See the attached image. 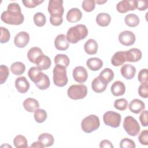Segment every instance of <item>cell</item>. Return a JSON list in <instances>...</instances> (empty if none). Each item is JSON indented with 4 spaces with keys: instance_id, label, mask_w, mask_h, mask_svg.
Returning <instances> with one entry per match:
<instances>
[{
    "instance_id": "obj_46",
    "label": "cell",
    "mask_w": 148,
    "mask_h": 148,
    "mask_svg": "<svg viewBox=\"0 0 148 148\" xmlns=\"http://www.w3.org/2000/svg\"><path fill=\"white\" fill-rule=\"evenodd\" d=\"M138 140L143 145H148V131L147 130L142 131L138 136Z\"/></svg>"
},
{
    "instance_id": "obj_6",
    "label": "cell",
    "mask_w": 148,
    "mask_h": 148,
    "mask_svg": "<svg viewBox=\"0 0 148 148\" xmlns=\"http://www.w3.org/2000/svg\"><path fill=\"white\" fill-rule=\"evenodd\" d=\"M123 128L127 133L132 136H136L140 131V128L136 120L130 116L125 117L123 121Z\"/></svg>"
},
{
    "instance_id": "obj_10",
    "label": "cell",
    "mask_w": 148,
    "mask_h": 148,
    "mask_svg": "<svg viewBox=\"0 0 148 148\" xmlns=\"http://www.w3.org/2000/svg\"><path fill=\"white\" fill-rule=\"evenodd\" d=\"M136 40L135 34L130 31H124L119 35L120 43L125 46H131L134 44Z\"/></svg>"
},
{
    "instance_id": "obj_20",
    "label": "cell",
    "mask_w": 148,
    "mask_h": 148,
    "mask_svg": "<svg viewBox=\"0 0 148 148\" xmlns=\"http://www.w3.org/2000/svg\"><path fill=\"white\" fill-rule=\"evenodd\" d=\"M128 108L131 112L138 114L145 109V104L140 99H134L130 102Z\"/></svg>"
},
{
    "instance_id": "obj_25",
    "label": "cell",
    "mask_w": 148,
    "mask_h": 148,
    "mask_svg": "<svg viewBox=\"0 0 148 148\" xmlns=\"http://www.w3.org/2000/svg\"><path fill=\"white\" fill-rule=\"evenodd\" d=\"M98 45L95 40L90 39L84 43V49L86 53L89 55H92L97 53Z\"/></svg>"
},
{
    "instance_id": "obj_33",
    "label": "cell",
    "mask_w": 148,
    "mask_h": 148,
    "mask_svg": "<svg viewBox=\"0 0 148 148\" xmlns=\"http://www.w3.org/2000/svg\"><path fill=\"white\" fill-rule=\"evenodd\" d=\"M69 58L65 54H58L54 57V63L56 65L64 66L66 68L69 65Z\"/></svg>"
},
{
    "instance_id": "obj_14",
    "label": "cell",
    "mask_w": 148,
    "mask_h": 148,
    "mask_svg": "<svg viewBox=\"0 0 148 148\" xmlns=\"http://www.w3.org/2000/svg\"><path fill=\"white\" fill-rule=\"evenodd\" d=\"M15 87L19 92L25 93L29 90L30 85L25 77L20 76L16 79Z\"/></svg>"
},
{
    "instance_id": "obj_38",
    "label": "cell",
    "mask_w": 148,
    "mask_h": 148,
    "mask_svg": "<svg viewBox=\"0 0 148 148\" xmlns=\"http://www.w3.org/2000/svg\"><path fill=\"white\" fill-rule=\"evenodd\" d=\"M9 75V69L8 67L4 65L0 66V84H2L4 83Z\"/></svg>"
},
{
    "instance_id": "obj_36",
    "label": "cell",
    "mask_w": 148,
    "mask_h": 148,
    "mask_svg": "<svg viewBox=\"0 0 148 148\" xmlns=\"http://www.w3.org/2000/svg\"><path fill=\"white\" fill-rule=\"evenodd\" d=\"M33 20L35 24L39 27H43L46 22L45 14L41 12H38L35 13L33 17Z\"/></svg>"
},
{
    "instance_id": "obj_50",
    "label": "cell",
    "mask_w": 148,
    "mask_h": 148,
    "mask_svg": "<svg viewBox=\"0 0 148 148\" xmlns=\"http://www.w3.org/2000/svg\"><path fill=\"white\" fill-rule=\"evenodd\" d=\"M30 147L31 148H32V147H37V148H43V147H44V146L40 142H39L38 140L37 141V142H34L31 145V146H30Z\"/></svg>"
},
{
    "instance_id": "obj_47",
    "label": "cell",
    "mask_w": 148,
    "mask_h": 148,
    "mask_svg": "<svg viewBox=\"0 0 148 148\" xmlns=\"http://www.w3.org/2000/svg\"><path fill=\"white\" fill-rule=\"evenodd\" d=\"M139 120L142 126L147 127L148 125L147 123V110H143L140 116Z\"/></svg>"
},
{
    "instance_id": "obj_15",
    "label": "cell",
    "mask_w": 148,
    "mask_h": 148,
    "mask_svg": "<svg viewBox=\"0 0 148 148\" xmlns=\"http://www.w3.org/2000/svg\"><path fill=\"white\" fill-rule=\"evenodd\" d=\"M127 61L125 51H119L115 53L111 59V63L114 66H120Z\"/></svg>"
},
{
    "instance_id": "obj_3",
    "label": "cell",
    "mask_w": 148,
    "mask_h": 148,
    "mask_svg": "<svg viewBox=\"0 0 148 148\" xmlns=\"http://www.w3.org/2000/svg\"><path fill=\"white\" fill-rule=\"evenodd\" d=\"M53 82L58 87H64L68 83V77L66 75V67L59 65H56L53 71Z\"/></svg>"
},
{
    "instance_id": "obj_42",
    "label": "cell",
    "mask_w": 148,
    "mask_h": 148,
    "mask_svg": "<svg viewBox=\"0 0 148 148\" xmlns=\"http://www.w3.org/2000/svg\"><path fill=\"white\" fill-rule=\"evenodd\" d=\"M1 43H7L10 38V34L9 31L5 27H1Z\"/></svg>"
},
{
    "instance_id": "obj_19",
    "label": "cell",
    "mask_w": 148,
    "mask_h": 148,
    "mask_svg": "<svg viewBox=\"0 0 148 148\" xmlns=\"http://www.w3.org/2000/svg\"><path fill=\"white\" fill-rule=\"evenodd\" d=\"M126 52L127 60L128 62H135L139 61L142 58V52L137 48H132Z\"/></svg>"
},
{
    "instance_id": "obj_2",
    "label": "cell",
    "mask_w": 148,
    "mask_h": 148,
    "mask_svg": "<svg viewBox=\"0 0 148 148\" xmlns=\"http://www.w3.org/2000/svg\"><path fill=\"white\" fill-rule=\"evenodd\" d=\"M88 33V31L86 25L83 24H77L71 27L68 30L66 38L68 42L74 44L86 38Z\"/></svg>"
},
{
    "instance_id": "obj_16",
    "label": "cell",
    "mask_w": 148,
    "mask_h": 148,
    "mask_svg": "<svg viewBox=\"0 0 148 148\" xmlns=\"http://www.w3.org/2000/svg\"><path fill=\"white\" fill-rule=\"evenodd\" d=\"M120 72L125 79L130 80L134 77L136 73V68L131 64H125L121 68Z\"/></svg>"
},
{
    "instance_id": "obj_51",
    "label": "cell",
    "mask_w": 148,
    "mask_h": 148,
    "mask_svg": "<svg viewBox=\"0 0 148 148\" xmlns=\"http://www.w3.org/2000/svg\"><path fill=\"white\" fill-rule=\"evenodd\" d=\"M98 4H99V5H101V4H102V3H105V2H107V1H95Z\"/></svg>"
},
{
    "instance_id": "obj_29",
    "label": "cell",
    "mask_w": 148,
    "mask_h": 148,
    "mask_svg": "<svg viewBox=\"0 0 148 148\" xmlns=\"http://www.w3.org/2000/svg\"><path fill=\"white\" fill-rule=\"evenodd\" d=\"M110 21L111 17L106 13H100L96 17V22L101 27L108 26Z\"/></svg>"
},
{
    "instance_id": "obj_30",
    "label": "cell",
    "mask_w": 148,
    "mask_h": 148,
    "mask_svg": "<svg viewBox=\"0 0 148 148\" xmlns=\"http://www.w3.org/2000/svg\"><path fill=\"white\" fill-rule=\"evenodd\" d=\"M98 77L103 82L108 84L114 78V72L111 69L106 68L100 72Z\"/></svg>"
},
{
    "instance_id": "obj_13",
    "label": "cell",
    "mask_w": 148,
    "mask_h": 148,
    "mask_svg": "<svg viewBox=\"0 0 148 148\" xmlns=\"http://www.w3.org/2000/svg\"><path fill=\"white\" fill-rule=\"evenodd\" d=\"M54 46L58 50L64 51L67 50L69 45L66 36L64 34H60L57 35L54 39Z\"/></svg>"
},
{
    "instance_id": "obj_31",
    "label": "cell",
    "mask_w": 148,
    "mask_h": 148,
    "mask_svg": "<svg viewBox=\"0 0 148 148\" xmlns=\"http://www.w3.org/2000/svg\"><path fill=\"white\" fill-rule=\"evenodd\" d=\"M125 23L130 27H135L139 24L140 20L138 16L134 13L127 14L124 18Z\"/></svg>"
},
{
    "instance_id": "obj_37",
    "label": "cell",
    "mask_w": 148,
    "mask_h": 148,
    "mask_svg": "<svg viewBox=\"0 0 148 148\" xmlns=\"http://www.w3.org/2000/svg\"><path fill=\"white\" fill-rule=\"evenodd\" d=\"M50 82L49 76L45 73H44L42 79L40 80V82H39L38 83L35 84L36 87L39 89L42 90H44L48 88L50 86Z\"/></svg>"
},
{
    "instance_id": "obj_21",
    "label": "cell",
    "mask_w": 148,
    "mask_h": 148,
    "mask_svg": "<svg viewBox=\"0 0 148 148\" xmlns=\"http://www.w3.org/2000/svg\"><path fill=\"white\" fill-rule=\"evenodd\" d=\"M111 92L114 96L119 97L123 95L125 91V86L123 82L117 80L114 82L110 88Z\"/></svg>"
},
{
    "instance_id": "obj_48",
    "label": "cell",
    "mask_w": 148,
    "mask_h": 148,
    "mask_svg": "<svg viewBox=\"0 0 148 148\" xmlns=\"http://www.w3.org/2000/svg\"><path fill=\"white\" fill-rule=\"evenodd\" d=\"M148 7L147 1H137V9L139 10H145Z\"/></svg>"
},
{
    "instance_id": "obj_40",
    "label": "cell",
    "mask_w": 148,
    "mask_h": 148,
    "mask_svg": "<svg viewBox=\"0 0 148 148\" xmlns=\"http://www.w3.org/2000/svg\"><path fill=\"white\" fill-rule=\"evenodd\" d=\"M82 8L87 12H90L94 10L95 7V1L93 0H85L82 2Z\"/></svg>"
},
{
    "instance_id": "obj_41",
    "label": "cell",
    "mask_w": 148,
    "mask_h": 148,
    "mask_svg": "<svg viewBox=\"0 0 148 148\" xmlns=\"http://www.w3.org/2000/svg\"><path fill=\"white\" fill-rule=\"evenodd\" d=\"M119 146L121 148H135L136 147L134 141L128 138L122 139Z\"/></svg>"
},
{
    "instance_id": "obj_17",
    "label": "cell",
    "mask_w": 148,
    "mask_h": 148,
    "mask_svg": "<svg viewBox=\"0 0 148 148\" xmlns=\"http://www.w3.org/2000/svg\"><path fill=\"white\" fill-rule=\"evenodd\" d=\"M82 17V13L80 9L76 8L71 9L66 14V20L69 23H76L81 20Z\"/></svg>"
},
{
    "instance_id": "obj_44",
    "label": "cell",
    "mask_w": 148,
    "mask_h": 148,
    "mask_svg": "<svg viewBox=\"0 0 148 148\" xmlns=\"http://www.w3.org/2000/svg\"><path fill=\"white\" fill-rule=\"evenodd\" d=\"M138 79L141 83H148V71L147 69H143L140 70L138 73Z\"/></svg>"
},
{
    "instance_id": "obj_8",
    "label": "cell",
    "mask_w": 148,
    "mask_h": 148,
    "mask_svg": "<svg viewBox=\"0 0 148 148\" xmlns=\"http://www.w3.org/2000/svg\"><path fill=\"white\" fill-rule=\"evenodd\" d=\"M103 120L106 125L112 128H117L120 124L121 116L119 113L113 111H108L104 113Z\"/></svg>"
},
{
    "instance_id": "obj_35",
    "label": "cell",
    "mask_w": 148,
    "mask_h": 148,
    "mask_svg": "<svg viewBox=\"0 0 148 148\" xmlns=\"http://www.w3.org/2000/svg\"><path fill=\"white\" fill-rule=\"evenodd\" d=\"M47 117V114L44 109H37L34 112L35 120L38 123H43Z\"/></svg>"
},
{
    "instance_id": "obj_39",
    "label": "cell",
    "mask_w": 148,
    "mask_h": 148,
    "mask_svg": "<svg viewBox=\"0 0 148 148\" xmlns=\"http://www.w3.org/2000/svg\"><path fill=\"white\" fill-rule=\"evenodd\" d=\"M128 101L124 98L116 99L114 102V107L119 110H124L127 108Z\"/></svg>"
},
{
    "instance_id": "obj_27",
    "label": "cell",
    "mask_w": 148,
    "mask_h": 148,
    "mask_svg": "<svg viewBox=\"0 0 148 148\" xmlns=\"http://www.w3.org/2000/svg\"><path fill=\"white\" fill-rule=\"evenodd\" d=\"M86 65L90 70L92 71H97L102 67L103 61L98 58L92 57L87 60Z\"/></svg>"
},
{
    "instance_id": "obj_23",
    "label": "cell",
    "mask_w": 148,
    "mask_h": 148,
    "mask_svg": "<svg viewBox=\"0 0 148 148\" xmlns=\"http://www.w3.org/2000/svg\"><path fill=\"white\" fill-rule=\"evenodd\" d=\"M108 84L103 82L99 77H95L91 83V88L92 90L97 93H101L103 92L106 87Z\"/></svg>"
},
{
    "instance_id": "obj_22",
    "label": "cell",
    "mask_w": 148,
    "mask_h": 148,
    "mask_svg": "<svg viewBox=\"0 0 148 148\" xmlns=\"http://www.w3.org/2000/svg\"><path fill=\"white\" fill-rule=\"evenodd\" d=\"M35 64L38 68L43 71L48 69L50 67L51 62L50 58L43 54L38 58Z\"/></svg>"
},
{
    "instance_id": "obj_34",
    "label": "cell",
    "mask_w": 148,
    "mask_h": 148,
    "mask_svg": "<svg viewBox=\"0 0 148 148\" xmlns=\"http://www.w3.org/2000/svg\"><path fill=\"white\" fill-rule=\"evenodd\" d=\"M13 143L16 148H27L28 147L26 138L21 135L16 136L13 140Z\"/></svg>"
},
{
    "instance_id": "obj_24",
    "label": "cell",
    "mask_w": 148,
    "mask_h": 148,
    "mask_svg": "<svg viewBox=\"0 0 148 148\" xmlns=\"http://www.w3.org/2000/svg\"><path fill=\"white\" fill-rule=\"evenodd\" d=\"M23 106L27 111L32 113L34 112L39 108V103L36 99L32 98H28L23 102Z\"/></svg>"
},
{
    "instance_id": "obj_43",
    "label": "cell",
    "mask_w": 148,
    "mask_h": 148,
    "mask_svg": "<svg viewBox=\"0 0 148 148\" xmlns=\"http://www.w3.org/2000/svg\"><path fill=\"white\" fill-rule=\"evenodd\" d=\"M139 95L144 98H147L148 96V83H142L138 88Z\"/></svg>"
},
{
    "instance_id": "obj_26",
    "label": "cell",
    "mask_w": 148,
    "mask_h": 148,
    "mask_svg": "<svg viewBox=\"0 0 148 148\" xmlns=\"http://www.w3.org/2000/svg\"><path fill=\"white\" fill-rule=\"evenodd\" d=\"M42 54H43V53L39 47H32L28 50L27 57L31 62L35 64L38 58Z\"/></svg>"
},
{
    "instance_id": "obj_11",
    "label": "cell",
    "mask_w": 148,
    "mask_h": 148,
    "mask_svg": "<svg viewBox=\"0 0 148 148\" xmlns=\"http://www.w3.org/2000/svg\"><path fill=\"white\" fill-rule=\"evenodd\" d=\"M73 77L74 80L80 83H84L88 78V73L85 68L82 66H76L73 70Z\"/></svg>"
},
{
    "instance_id": "obj_5",
    "label": "cell",
    "mask_w": 148,
    "mask_h": 148,
    "mask_svg": "<svg viewBox=\"0 0 148 148\" xmlns=\"http://www.w3.org/2000/svg\"><path fill=\"white\" fill-rule=\"evenodd\" d=\"M67 94L72 99H83L87 94V87L83 84L72 85L68 88Z\"/></svg>"
},
{
    "instance_id": "obj_45",
    "label": "cell",
    "mask_w": 148,
    "mask_h": 148,
    "mask_svg": "<svg viewBox=\"0 0 148 148\" xmlns=\"http://www.w3.org/2000/svg\"><path fill=\"white\" fill-rule=\"evenodd\" d=\"M23 3L28 8H33L43 2V1L39 0H23Z\"/></svg>"
},
{
    "instance_id": "obj_32",
    "label": "cell",
    "mask_w": 148,
    "mask_h": 148,
    "mask_svg": "<svg viewBox=\"0 0 148 148\" xmlns=\"http://www.w3.org/2000/svg\"><path fill=\"white\" fill-rule=\"evenodd\" d=\"M10 70L13 74L21 75L25 72V66L21 62H15L11 65Z\"/></svg>"
},
{
    "instance_id": "obj_1",
    "label": "cell",
    "mask_w": 148,
    "mask_h": 148,
    "mask_svg": "<svg viewBox=\"0 0 148 148\" xmlns=\"http://www.w3.org/2000/svg\"><path fill=\"white\" fill-rule=\"evenodd\" d=\"M1 18L3 22L7 24L16 25L21 24L24 20L21 8L16 2H12L8 5L7 10L2 13Z\"/></svg>"
},
{
    "instance_id": "obj_18",
    "label": "cell",
    "mask_w": 148,
    "mask_h": 148,
    "mask_svg": "<svg viewBox=\"0 0 148 148\" xmlns=\"http://www.w3.org/2000/svg\"><path fill=\"white\" fill-rule=\"evenodd\" d=\"M43 75H44V73H43L42 72V70H40L37 66L36 67L33 66L30 68V69L28 72V75L29 79L35 84H36L39 82H40Z\"/></svg>"
},
{
    "instance_id": "obj_9",
    "label": "cell",
    "mask_w": 148,
    "mask_h": 148,
    "mask_svg": "<svg viewBox=\"0 0 148 148\" xmlns=\"http://www.w3.org/2000/svg\"><path fill=\"white\" fill-rule=\"evenodd\" d=\"M137 8V1L123 0L116 5L117 10L120 13H125L130 10H134Z\"/></svg>"
},
{
    "instance_id": "obj_12",
    "label": "cell",
    "mask_w": 148,
    "mask_h": 148,
    "mask_svg": "<svg viewBox=\"0 0 148 148\" xmlns=\"http://www.w3.org/2000/svg\"><path fill=\"white\" fill-rule=\"evenodd\" d=\"M29 41V35L25 31L18 32L14 37V43L19 48H23L26 46Z\"/></svg>"
},
{
    "instance_id": "obj_28",
    "label": "cell",
    "mask_w": 148,
    "mask_h": 148,
    "mask_svg": "<svg viewBox=\"0 0 148 148\" xmlns=\"http://www.w3.org/2000/svg\"><path fill=\"white\" fill-rule=\"evenodd\" d=\"M38 141L40 142L44 147H50L53 145L54 139L52 135L49 133H43L38 136Z\"/></svg>"
},
{
    "instance_id": "obj_7",
    "label": "cell",
    "mask_w": 148,
    "mask_h": 148,
    "mask_svg": "<svg viewBox=\"0 0 148 148\" xmlns=\"http://www.w3.org/2000/svg\"><path fill=\"white\" fill-rule=\"evenodd\" d=\"M48 12L51 18H62L64 9L63 7V1L50 0L48 5Z\"/></svg>"
},
{
    "instance_id": "obj_4",
    "label": "cell",
    "mask_w": 148,
    "mask_h": 148,
    "mask_svg": "<svg viewBox=\"0 0 148 148\" xmlns=\"http://www.w3.org/2000/svg\"><path fill=\"white\" fill-rule=\"evenodd\" d=\"M99 125V117L95 114H90L86 117L81 123L82 129L86 133H91L97 130Z\"/></svg>"
},
{
    "instance_id": "obj_49",
    "label": "cell",
    "mask_w": 148,
    "mask_h": 148,
    "mask_svg": "<svg viewBox=\"0 0 148 148\" xmlns=\"http://www.w3.org/2000/svg\"><path fill=\"white\" fill-rule=\"evenodd\" d=\"M99 147L101 148H107V147H109V148H113L114 146L112 145V143H111V142H110L108 140H102L100 143H99Z\"/></svg>"
}]
</instances>
